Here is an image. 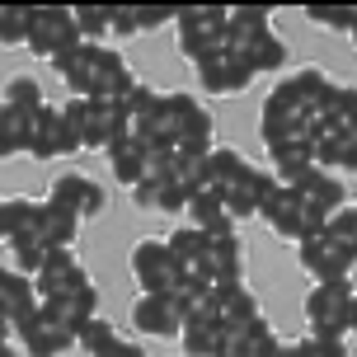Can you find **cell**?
I'll use <instances>...</instances> for the list:
<instances>
[{"label":"cell","instance_id":"obj_45","mask_svg":"<svg viewBox=\"0 0 357 357\" xmlns=\"http://www.w3.org/2000/svg\"><path fill=\"white\" fill-rule=\"evenodd\" d=\"M305 19L320 24V29H339V33L357 29V10H305Z\"/></svg>","mask_w":357,"mask_h":357},{"label":"cell","instance_id":"obj_29","mask_svg":"<svg viewBox=\"0 0 357 357\" xmlns=\"http://www.w3.org/2000/svg\"><path fill=\"white\" fill-rule=\"evenodd\" d=\"M165 250L174 254L178 278H183L188 268H197V264H202V254H207V235L197 231V226H174V235L165 240Z\"/></svg>","mask_w":357,"mask_h":357},{"label":"cell","instance_id":"obj_49","mask_svg":"<svg viewBox=\"0 0 357 357\" xmlns=\"http://www.w3.org/2000/svg\"><path fill=\"white\" fill-rule=\"evenodd\" d=\"M278 357H301V348H296V339H282V343H278Z\"/></svg>","mask_w":357,"mask_h":357},{"label":"cell","instance_id":"obj_9","mask_svg":"<svg viewBox=\"0 0 357 357\" xmlns=\"http://www.w3.org/2000/svg\"><path fill=\"white\" fill-rule=\"evenodd\" d=\"M85 278H89V273L80 268L75 250H47L43 268H38L29 282H33V296H38V301H52V296H66V291H75Z\"/></svg>","mask_w":357,"mask_h":357},{"label":"cell","instance_id":"obj_15","mask_svg":"<svg viewBox=\"0 0 357 357\" xmlns=\"http://www.w3.org/2000/svg\"><path fill=\"white\" fill-rule=\"evenodd\" d=\"M38 305H43V315H47V320L61 324V329L75 339V334H80V324L99 315V291H94V282L85 278L75 291H66V296H52V301H38Z\"/></svg>","mask_w":357,"mask_h":357},{"label":"cell","instance_id":"obj_46","mask_svg":"<svg viewBox=\"0 0 357 357\" xmlns=\"http://www.w3.org/2000/svg\"><path fill=\"white\" fill-rule=\"evenodd\" d=\"M301 357H348V339H296Z\"/></svg>","mask_w":357,"mask_h":357},{"label":"cell","instance_id":"obj_7","mask_svg":"<svg viewBox=\"0 0 357 357\" xmlns=\"http://www.w3.org/2000/svg\"><path fill=\"white\" fill-rule=\"evenodd\" d=\"M259 137L264 146H296V142H310V118L301 108H291L282 94H268L264 99V113H259Z\"/></svg>","mask_w":357,"mask_h":357},{"label":"cell","instance_id":"obj_1","mask_svg":"<svg viewBox=\"0 0 357 357\" xmlns=\"http://www.w3.org/2000/svg\"><path fill=\"white\" fill-rule=\"evenodd\" d=\"M155 123H160V142L183 151V155H207L212 151V113L197 104L193 94H160V113H155Z\"/></svg>","mask_w":357,"mask_h":357},{"label":"cell","instance_id":"obj_42","mask_svg":"<svg viewBox=\"0 0 357 357\" xmlns=\"http://www.w3.org/2000/svg\"><path fill=\"white\" fill-rule=\"evenodd\" d=\"M29 38V5H0V47H19Z\"/></svg>","mask_w":357,"mask_h":357},{"label":"cell","instance_id":"obj_13","mask_svg":"<svg viewBox=\"0 0 357 357\" xmlns=\"http://www.w3.org/2000/svg\"><path fill=\"white\" fill-rule=\"evenodd\" d=\"M226 52L250 75H273L287 66V43L273 29H264V33H254V38H240V43H226Z\"/></svg>","mask_w":357,"mask_h":357},{"label":"cell","instance_id":"obj_10","mask_svg":"<svg viewBox=\"0 0 357 357\" xmlns=\"http://www.w3.org/2000/svg\"><path fill=\"white\" fill-rule=\"evenodd\" d=\"M132 142V123L123 118L118 104H104V99H85V151H113V146Z\"/></svg>","mask_w":357,"mask_h":357},{"label":"cell","instance_id":"obj_26","mask_svg":"<svg viewBox=\"0 0 357 357\" xmlns=\"http://www.w3.org/2000/svg\"><path fill=\"white\" fill-rule=\"evenodd\" d=\"M33 160H52L61 155V118H56V104H43L33 113V132H29V146H24Z\"/></svg>","mask_w":357,"mask_h":357},{"label":"cell","instance_id":"obj_3","mask_svg":"<svg viewBox=\"0 0 357 357\" xmlns=\"http://www.w3.org/2000/svg\"><path fill=\"white\" fill-rule=\"evenodd\" d=\"M178 24V52L188 61H202L226 47V10L221 5H188V10H174Z\"/></svg>","mask_w":357,"mask_h":357},{"label":"cell","instance_id":"obj_21","mask_svg":"<svg viewBox=\"0 0 357 357\" xmlns=\"http://www.w3.org/2000/svg\"><path fill=\"white\" fill-rule=\"evenodd\" d=\"M94 52H99V43H75V47H66V52L52 56V71L66 80L71 99H89V71H94Z\"/></svg>","mask_w":357,"mask_h":357},{"label":"cell","instance_id":"obj_38","mask_svg":"<svg viewBox=\"0 0 357 357\" xmlns=\"http://www.w3.org/2000/svg\"><path fill=\"white\" fill-rule=\"evenodd\" d=\"M108 169H113V178L123 183V188H132L137 178H142V146L137 142H123L108 151Z\"/></svg>","mask_w":357,"mask_h":357},{"label":"cell","instance_id":"obj_25","mask_svg":"<svg viewBox=\"0 0 357 357\" xmlns=\"http://www.w3.org/2000/svg\"><path fill=\"white\" fill-rule=\"evenodd\" d=\"M310 151H315V165H320L324 174L329 169H353L357 165V127H348V132H329V137H320V142H310Z\"/></svg>","mask_w":357,"mask_h":357},{"label":"cell","instance_id":"obj_18","mask_svg":"<svg viewBox=\"0 0 357 357\" xmlns=\"http://www.w3.org/2000/svg\"><path fill=\"white\" fill-rule=\"evenodd\" d=\"M33 235L47 245V250H71L75 235H80V216H71L66 207H56V202H47V197H38Z\"/></svg>","mask_w":357,"mask_h":357},{"label":"cell","instance_id":"obj_22","mask_svg":"<svg viewBox=\"0 0 357 357\" xmlns=\"http://www.w3.org/2000/svg\"><path fill=\"white\" fill-rule=\"evenodd\" d=\"M24 339V357H66L75 348V339L61 329V324H52L47 315H43V305H38V320L19 334Z\"/></svg>","mask_w":357,"mask_h":357},{"label":"cell","instance_id":"obj_41","mask_svg":"<svg viewBox=\"0 0 357 357\" xmlns=\"http://www.w3.org/2000/svg\"><path fill=\"white\" fill-rule=\"evenodd\" d=\"M118 339V329H113V320H104V315H94V320L80 324V334H75V348H85L89 357L94 353H104L108 343Z\"/></svg>","mask_w":357,"mask_h":357},{"label":"cell","instance_id":"obj_20","mask_svg":"<svg viewBox=\"0 0 357 357\" xmlns=\"http://www.w3.org/2000/svg\"><path fill=\"white\" fill-rule=\"evenodd\" d=\"M174 24V10H155V5H108V38H137L151 29Z\"/></svg>","mask_w":357,"mask_h":357},{"label":"cell","instance_id":"obj_37","mask_svg":"<svg viewBox=\"0 0 357 357\" xmlns=\"http://www.w3.org/2000/svg\"><path fill=\"white\" fill-rule=\"evenodd\" d=\"M5 245H10V254H15V273H24V278H33L38 268H43V259H47V245H43L33 231L15 235V240H5Z\"/></svg>","mask_w":357,"mask_h":357},{"label":"cell","instance_id":"obj_31","mask_svg":"<svg viewBox=\"0 0 357 357\" xmlns=\"http://www.w3.org/2000/svg\"><path fill=\"white\" fill-rule=\"evenodd\" d=\"M268 19H273L268 5H235V10H226V43H240V38L264 33Z\"/></svg>","mask_w":357,"mask_h":357},{"label":"cell","instance_id":"obj_40","mask_svg":"<svg viewBox=\"0 0 357 357\" xmlns=\"http://www.w3.org/2000/svg\"><path fill=\"white\" fill-rule=\"evenodd\" d=\"M75 15V33H80V43H99V38H108V5H71Z\"/></svg>","mask_w":357,"mask_h":357},{"label":"cell","instance_id":"obj_48","mask_svg":"<svg viewBox=\"0 0 357 357\" xmlns=\"http://www.w3.org/2000/svg\"><path fill=\"white\" fill-rule=\"evenodd\" d=\"M94 357H146V348H142V343H132V339H123V334H118V339L108 343L104 353H94Z\"/></svg>","mask_w":357,"mask_h":357},{"label":"cell","instance_id":"obj_51","mask_svg":"<svg viewBox=\"0 0 357 357\" xmlns=\"http://www.w3.org/2000/svg\"><path fill=\"white\" fill-rule=\"evenodd\" d=\"M0 207H5V197H0Z\"/></svg>","mask_w":357,"mask_h":357},{"label":"cell","instance_id":"obj_33","mask_svg":"<svg viewBox=\"0 0 357 357\" xmlns=\"http://www.w3.org/2000/svg\"><path fill=\"white\" fill-rule=\"evenodd\" d=\"M320 235L329 240V245H339L343 254H357V207H353V202H343L334 216H324V231Z\"/></svg>","mask_w":357,"mask_h":357},{"label":"cell","instance_id":"obj_44","mask_svg":"<svg viewBox=\"0 0 357 357\" xmlns=\"http://www.w3.org/2000/svg\"><path fill=\"white\" fill-rule=\"evenodd\" d=\"M183 207H188V188H183L178 178H165V183H160V193H155V212L178 216Z\"/></svg>","mask_w":357,"mask_h":357},{"label":"cell","instance_id":"obj_34","mask_svg":"<svg viewBox=\"0 0 357 357\" xmlns=\"http://www.w3.org/2000/svg\"><path fill=\"white\" fill-rule=\"evenodd\" d=\"M33 212H38V197H5V207H0V240H15V235L33 231Z\"/></svg>","mask_w":357,"mask_h":357},{"label":"cell","instance_id":"obj_19","mask_svg":"<svg viewBox=\"0 0 357 357\" xmlns=\"http://www.w3.org/2000/svg\"><path fill=\"white\" fill-rule=\"evenodd\" d=\"M197 80H202V89H212V94H240V89H250L254 75L221 47V52H212V56L197 61Z\"/></svg>","mask_w":357,"mask_h":357},{"label":"cell","instance_id":"obj_8","mask_svg":"<svg viewBox=\"0 0 357 357\" xmlns=\"http://www.w3.org/2000/svg\"><path fill=\"white\" fill-rule=\"evenodd\" d=\"M0 320L10 324V334H24V329L38 320L33 282H29L24 273H15L10 264H0Z\"/></svg>","mask_w":357,"mask_h":357},{"label":"cell","instance_id":"obj_16","mask_svg":"<svg viewBox=\"0 0 357 357\" xmlns=\"http://www.w3.org/2000/svg\"><path fill=\"white\" fill-rule=\"evenodd\" d=\"M132 324H137V334H146V339H178L183 315H178L169 291L165 296H137L132 301Z\"/></svg>","mask_w":357,"mask_h":357},{"label":"cell","instance_id":"obj_39","mask_svg":"<svg viewBox=\"0 0 357 357\" xmlns=\"http://www.w3.org/2000/svg\"><path fill=\"white\" fill-rule=\"evenodd\" d=\"M188 221H193L197 231H207V226H216L221 216H226V207H221V197L212 193V188H197V193H188Z\"/></svg>","mask_w":357,"mask_h":357},{"label":"cell","instance_id":"obj_43","mask_svg":"<svg viewBox=\"0 0 357 357\" xmlns=\"http://www.w3.org/2000/svg\"><path fill=\"white\" fill-rule=\"evenodd\" d=\"M268 155H273V165H278V169H301V165H315V151H310V142H296V146H273Z\"/></svg>","mask_w":357,"mask_h":357},{"label":"cell","instance_id":"obj_5","mask_svg":"<svg viewBox=\"0 0 357 357\" xmlns=\"http://www.w3.org/2000/svg\"><path fill=\"white\" fill-rule=\"evenodd\" d=\"M259 216H264L268 226H273V235H282V240H296V245L324 231V216H320V212H310L301 197L287 193V188H273V193L264 197Z\"/></svg>","mask_w":357,"mask_h":357},{"label":"cell","instance_id":"obj_11","mask_svg":"<svg viewBox=\"0 0 357 357\" xmlns=\"http://www.w3.org/2000/svg\"><path fill=\"white\" fill-rule=\"evenodd\" d=\"M132 85H137V75H132V66H127V56L118 52V47L99 43V52H94V71H89V99L118 104Z\"/></svg>","mask_w":357,"mask_h":357},{"label":"cell","instance_id":"obj_24","mask_svg":"<svg viewBox=\"0 0 357 357\" xmlns=\"http://www.w3.org/2000/svg\"><path fill=\"white\" fill-rule=\"evenodd\" d=\"M250 169L254 165L245 160L240 151H231V146H212V151H207V188H212L216 197H226Z\"/></svg>","mask_w":357,"mask_h":357},{"label":"cell","instance_id":"obj_35","mask_svg":"<svg viewBox=\"0 0 357 357\" xmlns=\"http://www.w3.org/2000/svg\"><path fill=\"white\" fill-rule=\"evenodd\" d=\"M56 118H61V155L85 151V99H66L56 108Z\"/></svg>","mask_w":357,"mask_h":357},{"label":"cell","instance_id":"obj_28","mask_svg":"<svg viewBox=\"0 0 357 357\" xmlns=\"http://www.w3.org/2000/svg\"><path fill=\"white\" fill-rule=\"evenodd\" d=\"M301 202L310 207V212H320V216H334L348 202V188H343V178H334V174H315L310 183H305V193H301Z\"/></svg>","mask_w":357,"mask_h":357},{"label":"cell","instance_id":"obj_12","mask_svg":"<svg viewBox=\"0 0 357 357\" xmlns=\"http://www.w3.org/2000/svg\"><path fill=\"white\" fill-rule=\"evenodd\" d=\"M296 254H301V268L315 282H348V278H353V264H357V254H343L339 245H329L324 235L301 240Z\"/></svg>","mask_w":357,"mask_h":357},{"label":"cell","instance_id":"obj_2","mask_svg":"<svg viewBox=\"0 0 357 357\" xmlns=\"http://www.w3.org/2000/svg\"><path fill=\"white\" fill-rule=\"evenodd\" d=\"M305 324L315 339H348L357 329V291L348 282H315L305 296Z\"/></svg>","mask_w":357,"mask_h":357},{"label":"cell","instance_id":"obj_32","mask_svg":"<svg viewBox=\"0 0 357 357\" xmlns=\"http://www.w3.org/2000/svg\"><path fill=\"white\" fill-rule=\"evenodd\" d=\"M216 334H221V324H216V320H183V324H178L183 357H216Z\"/></svg>","mask_w":357,"mask_h":357},{"label":"cell","instance_id":"obj_6","mask_svg":"<svg viewBox=\"0 0 357 357\" xmlns=\"http://www.w3.org/2000/svg\"><path fill=\"white\" fill-rule=\"evenodd\" d=\"M132 278L142 287V296H165L178 287V264L165 250V240H137L132 245Z\"/></svg>","mask_w":357,"mask_h":357},{"label":"cell","instance_id":"obj_36","mask_svg":"<svg viewBox=\"0 0 357 357\" xmlns=\"http://www.w3.org/2000/svg\"><path fill=\"white\" fill-rule=\"evenodd\" d=\"M5 108H15V113H33V108H43L47 99H43V85H38L33 75H10V85H5V99H0Z\"/></svg>","mask_w":357,"mask_h":357},{"label":"cell","instance_id":"obj_4","mask_svg":"<svg viewBox=\"0 0 357 357\" xmlns=\"http://www.w3.org/2000/svg\"><path fill=\"white\" fill-rule=\"evenodd\" d=\"M75 43H80V33H75L71 5H29V38H24V47L33 56L52 61L56 52H66Z\"/></svg>","mask_w":357,"mask_h":357},{"label":"cell","instance_id":"obj_14","mask_svg":"<svg viewBox=\"0 0 357 357\" xmlns=\"http://www.w3.org/2000/svg\"><path fill=\"white\" fill-rule=\"evenodd\" d=\"M47 202H56V207H66L71 216L89 221V216H99L108 207V193L85 174H61L52 188H47Z\"/></svg>","mask_w":357,"mask_h":357},{"label":"cell","instance_id":"obj_17","mask_svg":"<svg viewBox=\"0 0 357 357\" xmlns=\"http://www.w3.org/2000/svg\"><path fill=\"white\" fill-rule=\"evenodd\" d=\"M273 188H278V178L268 174V169H250L231 193L221 197V207H226L231 221H250V216H259V207H264V197L273 193Z\"/></svg>","mask_w":357,"mask_h":357},{"label":"cell","instance_id":"obj_30","mask_svg":"<svg viewBox=\"0 0 357 357\" xmlns=\"http://www.w3.org/2000/svg\"><path fill=\"white\" fill-rule=\"evenodd\" d=\"M38 113V108H33ZM33 113H15V108L0 104V160L19 155L29 146V132H33Z\"/></svg>","mask_w":357,"mask_h":357},{"label":"cell","instance_id":"obj_27","mask_svg":"<svg viewBox=\"0 0 357 357\" xmlns=\"http://www.w3.org/2000/svg\"><path fill=\"white\" fill-rule=\"evenodd\" d=\"M264 334H273V324H268L264 315L250 320V324H221V334H216V357H250Z\"/></svg>","mask_w":357,"mask_h":357},{"label":"cell","instance_id":"obj_50","mask_svg":"<svg viewBox=\"0 0 357 357\" xmlns=\"http://www.w3.org/2000/svg\"><path fill=\"white\" fill-rule=\"evenodd\" d=\"M0 357H19L15 348H10V339H0Z\"/></svg>","mask_w":357,"mask_h":357},{"label":"cell","instance_id":"obj_23","mask_svg":"<svg viewBox=\"0 0 357 357\" xmlns=\"http://www.w3.org/2000/svg\"><path fill=\"white\" fill-rule=\"evenodd\" d=\"M212 310H216V324H250L259 320V296H254L245 282H231V287H216L212 291Z\"/></svg>","mask_w":357,"mask_h":357},{"label":"cell","instance_id":"obj_47","mask_svg":"<svg viewBox=\"0 0 357 357\" xmlns=\"http://www.w3.org/2000/svg\"><path fill=\"white\" fill-rule=\"evenodd\" d=\"M155 193H160L155 178H137V183H132V202H137L142 212H155Z\"/></svg>","mask_w":357,"mask_h":357}]
</instances>
